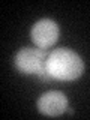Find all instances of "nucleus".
<instances>
[{
    "label": "nucleus",
    "instance_id": "1",
    "mask_svg": "<svg viewBox=\"0 0 90 120\" xmlns=\"http://www.w3.org/2000/svg\"><path fill=\"white\" fill-rule=\"evenodd\" d=\"M47 74L56 81H75L84 74L81 56L69 48H56L47 57Z\"/></svg>",
    "mask_w": 90,
    "mask_h": 120
},
{
    "label": "nucleus",
    "instance_id": "2",
    "mask_svg": "<svg viewBox=\"0 0 90 120\" xmlns=\"http://www.w3.org/2000/svg\"><path fill=\"white\" fill-rule=\"evenodd\" d=\"M47 57V51L42 48L24 47L15 56V68L18 72L24 75H38L42 81H50L51 77L47 74V69H45Z\"/></svg>",
    "mask_w": 90,
    "mask_h": 120
},
{
    "label": "nucleus",
    "instance_id": "3",
    "mask_svg": "<svg viewBox=\"0 0 90 120\" xmlns=\"http://www.w3.org/2000/svg\"><path fill=\"white\" fill-rule=\"evenodd\" d=\"M59 26L56 21L50 20V18H42V20L36 21L33 24L32 30H30V36H32L33 44L38 48H51L52 45L59 41Z\"/></svg>",
    "mask_w": 90,
    "mask_h": 120
},
{
    "label": "nucleus",
    "instance_id": "4",
    "mask_svg": "<svg viewBox=\"0 0 90 120\" xmlns=\"http://www.w3.org/2000/svg\"><path fill=\"white\" fill-rule=\"evenodd\" d=\"M68 110V98L59 90H50L38 99V111L48 117H57Z\"/></svg>",
    "mask_w": 90,
    "mask_h": 120
}]
</instances>
